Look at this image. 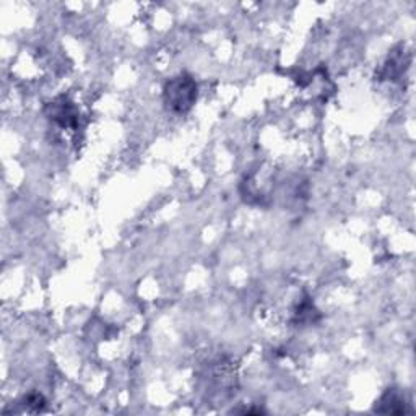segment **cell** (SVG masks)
I'll return each mask as SVG.
<instances>
[{
  "instance_id": "6da1fadb",
  "label": "cell",
  "mask_w": 416,
  "mask_h": 416,
  "mask_svg": "<svg viewBox=\"0 0 416 416\" xmlns=\"http://www.w3.org/2000/svg\"><path fill=\"white\" fill-rule=\"evenodd\" d=\"M163 98H165L166 108L172 111V113H187L197 101L196 80L187 73L176 75L165 85Z\"/></svg>"
},
{
  "instance_id": "7a4b0ae2",
  "label": "cell",
  "mask_w": 416,
  "mask_h": 416,
  "mask_svg": "<svg viewBox=\"0 0 416 416\" xmlns=\"http://www.w3.org/2000/svg\"><path fill=\"white\" fill-rule=\"evenodd\" d=\"M46 116L60 127H75L78 122V111L67 98H57L47 104Z\"/></svg>"
},
{
  "instance_id": "3957f363",
  "label": "cell",
  "mask_w": 416,
  "mask_h": 416,
  "mask_svg": "<svg viewBox=\"0 0 416 416\" xmlns=\"http://www.w3.org/2000/svg\"><path fill=\"white\" fill-rule=\"evenodd\" d=\"M410 59L406 57V52H404V47H400V51H393L386 64H384L382 72H380V77L387 78V80H397L400 75H404V72L408 69Z\"/></svg>"
},
{
  "instance_id": "277c9868",
  "label": "cell",
  "mask_w": 416,
  "mask_h": 416,
  "mask_svg": "<svg viewBox=\"0 0 416 416\" xmlns=\"http://www.w3.org/2000/svg\"><path fill=\"white\" fill-rule=\"evenodd\" d=\"M375 411L379 413H391V415H402L406 413L405 398L395 391H389L380 397V400L375 405Z\"/></svg>"
},
{
  "instance_id": "5b68a950",
  "label": "cell",
  "mask_w": 416,
  "mask_h": 416,
  "mask_svg": "<svg viewBox=\"0 0 416 416\" xmlns=\"http://www.w3.org/2000/svg\"><path fill=\"white\" fill-rule=\"evenodd\" d=\"M25 405H28L30 408H33L34 411L43 410L44 397L41 395V393H36V392L30 393V395H26V398H25Z\"/></svg>"
}]
</instances>
